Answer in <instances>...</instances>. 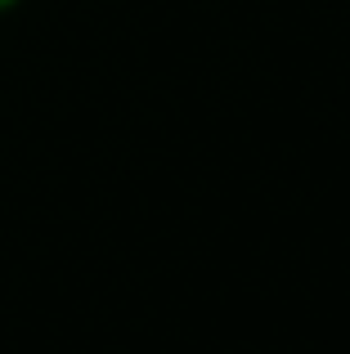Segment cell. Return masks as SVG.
Returning a JSON list of instances; mask_svg holds the SVG:
<instances>
[{"mask_svg": "<svg viewBox=\"0 0 350 354\" xmlns=\"http://www.w3.org/2000/svg\"><path fill=\"white\" fill-rule=\"evenodd\" d=\"M14 5H23V0H0V14H9Z\"/></svg>", "mask_w": 350, "mask_h": 354, "instance_id": "1", "label": "cell"}]
</instances>
